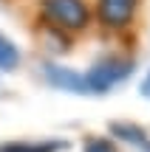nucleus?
Segmentation results:
<instances>
[{
  "instance_id": "nucleus-9",
  "label": "nucleus",
  "mask_w": 150,
  "mask_h": 152,
  "mask_svg": "<svg viewBox=\"0 0 150 152\" xmlns=\"http://www.w3.org/2000/svg\"><path fill=\"white\" fill-rule=\"evenodd\" d=\"M139 93H142L145 99H150V71H147V76H145V79H142V85H139Z\"/></svg>"
},
{
  "instance_id": "nucleus-7",
  "label": "nucleus",
  "mask_w": 150,
  "mask_h": 152,
  "mask_svg": "<svg viewBox=\"0 0 150 152\" xmlns=\"http://www.w3.org/2000/svg\"><path fill=\"white\" fill-rule=\"evenodd\" d=\"M62 149V141H51V144H6L0 147V152H57Z\"/></svg>"
},
{
  "instance_id": "nucleus-5",
  "label": "nucleus",
  "mask_w": 150,
  "mask_h": 152,
  "mask_svg": "<svg viewBox=\"0 0 150 152\" xmlns=\"http://www.w3.org/2000/svg\"><path fill=\"white\" fill-rule=\"evenodd\" d=\"M111 132L119 138V141H125V144H133V147H139V149H145L150 152V135L142 127H136V124H128V121H119V124H111Z\"/></svg>"
},
{
  "instance_id": "nucleus-3",
  "label": "nucleus",
  "mask_w": 150,
  "mask_h": 152,
  "mask_svg": "<svg viewBox=\"0 0 150 152\" xmlns=\"http://www.w3.org/2000/svg\"><path fill=\"white\" fill-rule=\"evenodd\" d=\"M139 0H96V17L108 28H125L136 17Z\"/></svg>"
},
{
  "instance_id": "nucleus-6",
  "label": "nucleus",
  "mask_w": 150,
  "mask_h": 152,
  "mask_svg": "<svg viewBox=\"0 0 150 152\" xmlns=\"http://www.w3.org/2000/svg\"><path fill=\"white\" fill-rule=\"evenodd\" d=\"M17 65H20V51H17V45L0 34V71H14Z\"/></svg>"
},
{
  "instance_id": "nucleus-1",
  "label": "nucleus",
  "mask_w": 150,
  "mask_h": 152,
  "mask_svg": "<svg viewBox=\"0 0 150 152\" xmlns=\"http://www.w3.org/2000/svg\"><path fill=\"white\" fill-rule=\"evenodd\" d=\"M133 73V59L119 54H108L102 59H96L88 68V73H82L85 79V90L88 93H108L111 87H116L119 82H125Z\"/></svg>"
},
{
  "instance_id": "nucleus-4",
  "label": "nucleus",
  "mask_w": 150,
  "mask_h": 152,
  "mask_svg": "<svg viewBox=\"0 0 150 152\" xmlns=\"http://www.w3.org/2000/svg\"><path fill=\"white\" fill-rule=\"evenodd\" d=\"M43 73H45V79H48L51 87H60V90H68V93H88V90H85L82 73L71 71V68H62V65H51V62H45V65H43Z\"/></svg>"
},
{
  "instance_id": "nucleus-8",
  "label": "nucleus",
  "mask_w": 150,
  "mask_h": 152,
  "mask_svg": "<svg viewBox=\"0 0 150 152\" xmlns=\"http://www.w3.org/2000/svg\"><path fill=\"white\" fill-rule=\"evenodd\" d=\"M85 152H116V144L111 138H88L85 141Z\"/></svg>"
},
{
  "instance_id": "nucleus-2",
  "label": "nucleus",
  "mask_w": 150,
  "mask_h": 152,
  "mask_svg": "<svg viewBox=\"0 0 150 152\" xmlns=\"http://www.w3.org/2000/svg\"><path fill=\"white\" fill-rule=\"evenodd\" d=\"M43 17L65 31H79L88 26L91 9L85 0H43Z\"/></svg>"
}]
</instances>
